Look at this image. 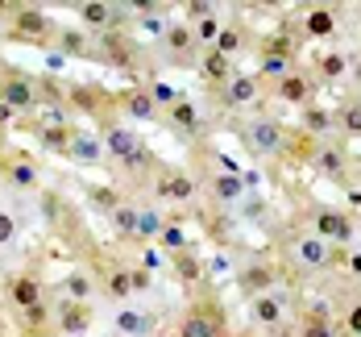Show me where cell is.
<instances>
[{
    "label": "cell",
    "instance_id": "1",
    "mask_svg": "<svg viewBox=\"0 0 361 337\" xmlns=\"http://www.w3.org/2000/svg\"><path fill=\"white\" fill-rule=\"evenodd\" d=\"M245 146L253 154H262V158H274V154H283V146H287V129L274 117H257L250 129H245Z\"/></svg>",
    "mask_w": 361,
    "mask_h": 337
},
{
    "label": "cell",
    "instance_id": "2",
    "mask_svg": "<svg viewBox=\"0 0 361 337\" xmlns=\"http://www.w3.org/2000/svg\"><path fill=\"white\" fill-rule=\"evenodd\" d=\"M312 233H316V237H324L328 246H336V242H353V221H349L345 213H332V208H324V213H316Z\"/></svg>",
    "mask_w": 361,
    "mask_h": 337
},
{
    "label": "cell",
    "instance_id": "3",
    "mask_svg": "<svg viewBox=\"0 0 361 337\" xmlns=\"http://www.w3.org/2000/svg\"><path fill=\"white\" fill-rule=\"evenodd\" d=\"M257 92H262V79L241 71V75H233V79L224 83V105H228V109H245V105L257 100Z\"/></svg>",
    "mask_w": 361,
    "mask_h": 337
},
{
    "label": "cell",
    "instance_id": "4",
    "mask_svg": "<svg viewBox=\"0 0 361 337\" xmlns=\"http://www.w3.org/2000/svg\"><path fill=\"white\" fill-rule=\"evenodd\" d=\"M104 150H109L112 158H121V162H133L142 154V142H137V134L129 125H112L109 134H104Z\"/></svg>",
    "mask_w": 361,
    "mask_h": 337
},
{
    "label": "cell",
    "instance_id": "5",
    "mask_svg": "<svg viewBox=\"0 0 361 337\" xmlns=\"http://www.w3.org/2000/svg\"><path fill=\"white\" fill-rule=\"evenodd\" d=\"M0 105H8L13 112H25L30 105H34V83H30L25 75L4 79V83H0Z\"/></svg>",
    "mask_w": 361,
    "mask_h": 337
},
{
    "label": "cell",
    "instance_id": "6",
    "mask_svg": "<svg viewBox=\"0 0 361 337\" xmlns=\"http://www.w3.org/2000/svg\"><path fill=\"white\" fill-rule=\"evenodd\" d=\"M295 259L303 262V266H328L332 262V246H328L324 237H316V233L295 237Z\"/></svg>",
    "mask_w": 361,
    "mask_h": 337
},
{
    "label": "cell",
    "instance_id": "7",
    "mask_svg": "<svg viewBox=\"0 0 361 337\" xmlns=\"http://www.w3.org/2000/svg\"><path fill=\"white\" fill-rule=\"evenodd\" d=\"M250 317L257 321V325H266V329H279L283 325V317H287V304L279 296H253V304H250Z\"/></svg>",
    "mask_w": 361,
    "mask_h": 337
},
{
    "label": "cell",
    "instance_id": "8",
    "mask_svg": "<svg viewBox=\"0 0 361 337\" xmlns=\"http://www.w3.org/2000/svg\"><path fill=\"white\" fill-rule=\"evenodd\" d=\"M112 325H116V333H125V337H149L154 317H149L145 308H121V312L112 317Z\"/></svg>",
    "mask_w": 361,
    "mask_h": 337
},
{
    "label": "cell",
    "instance_id": "9",
    "mask_svg": "<svg viewBox=\"0 0 361 337\" xmlns=\"http://www.w3.org/2000/svg\"><path fill=\"white\" fill-rule=\"evenodd\" d=\"M290 75V54L283 46H270L257 63V79H287Z\"/></svg>",
    "mask_w": 361,
    "mask_h": 337
},
{
    "label": "cell",
    "instance_id": "10",
    "mask_svg": "<svg viewBox=\"0 0 361 337\" xmlns=\"http://www.w3.org/2000/svg\"><path fill=\"white\" fill-rule=\"evenodd\" d=\"M67 154L79 158V162H100L109 150H104V138H96V134H71V150Z\"/></svg>",
    "mask_w": 361,
    "mask_h": 337
},
{
    "label": "cell",
    "instance_id": "11",
    "mask_svg": "<svg viewBox=\"0 0 361 337\" xmlns=\"http://www.w3.org/2000/svg\"><path fill=\"white\" fill-rule=\"evenodd\" d=\"M13 30H17L21 37H46L50 17H46V13H37V8H21V13H17V21H13Z\"/></svg>",
    "mask_w": 361,
    "mask_h": 337
},
{
    "label": "cell",
    "instance_id": "12",
    "mask_svg": "<svg viewBox=\"0 0 361 337\" xmlns=\"http://www.w3.org/2000/svg\"><path fill=\"white\" fill-rule=\"evenodd\" d=\"M13 304L21 308V312H30L42 304V283L30 279V275H21V279H13Z\"/></svg>",
    "mask_w": 361,
    "mask_h": 337
},
{
    "label": "cell",
    "instance_id": "13",
    "mask_svg": "<svg viewBox=\"0 0 361 337\" xmlns=\"http://www.w3.org/2000/svg\"><path fill=\"white\" fill-rule=\"evenodd\" d=\"M59 325H63V337L67 333H87V325H92V317H87V308L83 304H63L59 308Z\"/></svg>",
    "mask_w": 361,
    "mask_h": 337
},
{
    "label": "cell",
    "instance_id": "14",
    "mask_svg": "<svg viewBox=\"0 0 361 337\" xmlns=\"http://www.w3.org/2000/svg\"><path fill=\"white\" fill-rule=\"evenodd\" d=\"M307 96H312V83H307L303 75L290 71L287 79H279V100H287V105H307Z\"/></svg>",
    "mask_w": 361,
    "mask_h": 337
},
{
    "label": "cell",
    "instance_id": "15",
    "mask_svg": "<svg viewBox=\"0 0 361 337\" xmlns=\"http://www.w3.org/2000/svg\"><path fill=\"white\" fill-rule=\"evenodd\" d=\"M179 337H216V321L208 312H187L179 325Z\"/></svg>",
    "mask_w": 361,
    "mask_h": 337
},
{
    "label": "cell",
    "instance_id": "16",
    "mask_svg": "<svg viewBox=\"0 0 361 337\" xmlns=\"http://www.w3.org/2000/svg\"><path fill=\"white\" fill-rule=\"evenodd\" d=\"M212 191H216V200H224V204H237V200L245 196V179L224 171V175H216V179H212Z\"/></svg>",
    "mask_w": 361,
    "mask_h": 337
},
{
    "label": "cell",
    "instance_id": "17",
    "mask_svg": "<svg viewBox=\"0 0 361 337\" xmlns=\"http://www.w3.org/2000/svg\"><path fill=\"white\" fill-rule=\"evenodd\" d=\"M125 112H129L133 121H154V117H158V105H154L149 92H129V96H125Z\"/></svg>",
    "mask_w": 361,
    "mask_h": 337
},
{
    "label": "cell",
    "instance_id": "18",
    "mask_svg": "<svg viewBox=\"0 0 361 337\" xmlns=\"http://www.w3.org/2000/svg\"><path fill=\"white\" fill-rule=\"evenodd\" d=\"M75 13H79V21H83V25H96V30L112 21V4H104V0H83Z\"/></svg>",
    "mask_w": 361,
    "mask_h": 337
},
{
    "label": "cell",
    "instance_id": "19",
    "mask_svg": "<svg viewBox=\"0 0 361 337\" xmlns=\"http://www.w3.org/2000/svg\"><path fill=\"white\" fill-rule=\"evenodd\" d=\"M158 196H166V200H191L195 196V179H187V175L158 179Z\"/></svg>",
    "mask_w": 361,
    "mask_h": 337
},
{
    "label": "cell",
    "instance_id": "20",
    "mask_svg": "<svg viewBox=\"0 0 361 337\" xmlns=\"http://www.w3.org/2000/svg\"><path fill=\"white\" fill-rule=\"evenodd\" d=\"M63 292H67V296H71L75 304H83V300L96 292V283H92V279H87L83 271H67V275H63Z\"/></svg>",
    "mask_w": 361,
    "mask_h": 337
},
{
    "label": "cell",
    "instance_id": "21",
    "mask_svg": "<svg viewBox=\"0 0 361 337\" xmlns=\"http://www.w3.org/2000/svg\"><path fill=\"white\" fill-rule=\"evenodd\" d=\"M241 283L250 288L253 296H266V292H270V283H274V271H270V266H250V271L241 275Z\"/></svg>",
    "mask_w": 361,
    "mask_h": 337
},
{
    "label": "cell",
    "instance_id": "22",
    "mask_svg": "<svg viewBox=\"0 0 361 337\" xmlns=\"http://www.w3.org/2000/svg\"><path fill=\"white\" fill-rule=\"evenodd\" d=\"M332 30H336V17L328 8H312L307 13V34L312 37H332Z\"/></svg>",
    "mask_w": 361,
    "mask_h": 337
},
{
    "label": "cell",
    "instance_id": "23",
    "mask_svg": "<svg viewBox=\"0 0 361 337\" xmlns=\"http://www.w3.org/2000/svg\"><path fill=\"white\" fill-rule=\"evenodd\" d=\"M112 221H116V229L121 233H129V237H137V221H142V208H112Z\"/></svg>",
    "mask_w": 361,
    "mask_h": 337
},
{
    "label": "cell",
    "instance_id": "24",
    "mask_svg": "<svg viewBox=\"0 0 361 337\" xmlns=\"http://www.w3.org/2000/svg\"><path fill=\"white\" fill-rule=\"evenodd\" d=\"M204 75H208V79H220V83H228V79H233V71H228V54H216V50H212V54L204 59Z\"/></svg>",
    "mask_w": 361,
    "mask_h": 337
},
{
    "label": "cell",
    "instance_id": "25",
    "mask_svg": "<svg viewBox=\"0 0 361 337\" xmlns=\"http://www.w3.org/2000/svg\"><path fill=\"white\" fill-rule=\"evenodd\" d=\"M171 121L183 125V129H195V125H200V112H195L191 100H179V105H171Z\"/></svg>",
    "mask_w": 361,
    "mask_h": 337
},
{
    "label": "cell",
    "instance_id": "26",
    "mask_svg": "<svg viewBox=\"0 0 361 337\" xmlns=\"http://www.w3.org/2000/svg\"><path fill=\"white\" fill-rule=\"evenodd\" d=\"M158 242L166 246V250H175V254H183L191 242H187V233H183L179 225H162V233H158Z\"/></svg>",
    "mask_w": 361,
    "mask_h": 337
},
{
    "label": "cell",
    "instance_id": "27",
    "mask_svg": "<svg viewBox=\"0 0 361 337\" xmlns=\"http://www.w3.org/2000/svg\"><path fill=\"white\" fill-rule=\"evenodd\" d=\"M8 179H13V187H34L37 184V167L34 162H13V167H8Z\"/></svg>",
    "mask_w": 361,
    "mask_h": 337
},
{
    "label": "cell",
    "instance_id": "28",
    "mask_svg": "<svg viewBox=\"0 0 361 337\" xmlns=\"http://www.w3.org/2000/svg\"><path fill=\"white\" fill-rule=\"evenodd\" d=\"M303 125H307L312 134H328V129H332V112L328 109H307L303 112Z\"/></svg>",
    "mask_w": 361,
    "mask_h": 337
},
{
    "label": "cell",
    "instance_id": "29",
    "mask_svg": "<svg viewBox=\"0 0 361 337\" xmlns=\"http://www.w3.org/2000/svg\"><path fill=\"white\" fill-rule=\"evenodd\" d=\"M109 292L116 300H129V292H133V275H129V271H112L109 275Z\"/></svg>",
    "mask_w": 361,
    "mask_h": 337
},
{
    "label": "cell",
    "instance_id": "30",
    "mask_svg": "<svg viewBox=\"0 0 361 337\" xmlns=\"http://www.w3.org/2000/svg\"><path fill=\"white\" fill-rule=\"evenodd\" d=\"M162 217H158V213H154V208H142V221H137V237H158V233H162Z\"/></svg>",
    "mask_w": 361,
    "mask_h": 337
},
{
    "label": "cell",
    "instance_id": "31",
    "mask_svg": "<svg viewBox=\"0 0 361 337\" xmlns=\"http://www.w3.org/2000/svg\"><path fill=\"white\" fill-rule=\"evenodd\" d=\"M212 50H216V54H237V50H241V30H228V25H224Z\"/></svg>",
    "mask_w": 361,
    "mask_h": 337
},
{
    "label": "cell",
    "instance_id": "32",
    "mask_svg": "<svg viewBox=\"0 0 361 337\" xmlns=\"http://www.w3.org/2000/svg\"><path fill=\"white\" fill-rule=\"evenodd\" d=\"M42 142H46V150H71V134H67L63 125H50V129L42 134Z\"/></svg>",
    "mask_w": 361,
    "mask_h": 337
},
{
    "label": "cell",
    "instance_id": "33",
    "mask_svg": "<svg viewBox=\"0 0 361 337\" xmlns=\"http://www.w3.org/2000/svg\"><path fill=\"white\" fill-rule=\"evenodd\" d=\"M341 125H345V134L361 138V105H349V109H341Z\"/></svg>",
    "mask_w": 361,
    "mask_h": 337
},
{
    "label": "cell",
    "instance_id": "34",
    "mask_svg": "<svg viewBox=\"0 0 361 337\" xmlns=\"http://www.w3.org/2000/svg\"><path fill=\"white\" fill-rule=\"evenodd\" d=\"M220 30H224V25H216V17H204V21H195V37H200V42H212V46H216Z\"/></svg>",
    "mask_w": 361,
    "mask_h": 337
},
{
    "label": "cell",
    "instance_id": "35",
    "mask_svg": "<svg viewBox=\"0 0 361 337\" xmlns=\"http://www.w3.org/2000/svg\"><path fill=\"white\" fill-rule=\"evenodd\" d=\"M320 167H324L328 175H341V171H345V158H341V150H320Z\"/></svg>",
    "mask_w": 361,
    "mask_h": 337
},
{
    "label": "cell",
    "instance_id": "36",
    "mask_svg": "<svg viewBox=\"0 0 361 337\" xmlns=\"http://www.w3.org/2000/svg\"><path fill=\"white\" fill-rule=\"evenodd\" d=\"M191 30H187V25H171V30H166V42H171V50H187V46H191Z\"/></svg>",
    "mask_w": 361,
    "mask_h": 337
},
{
    "label": "cell",
    "instance_id": "37",
    "mask_svg": "<svg viewBox=\"0 0 361 337\" xmlns=\"http://www.w3.org/2000/svg\"><path fill=\"white\" fill-rule=\"evenodd\" d=\"M320 71H324L328 79H341V75H345V59L332 50V54H324V59H320Z\"/></svg>",
    "mask_w": 361,
    "mask_h": 337
},
{
    "label": "cell",
    "instance_id": "38",
    "mask_svg": "<svg viewBox=\"0 0 361 337\" xmlns=\"http://www.w3.org/2000/svg\"><path fill=\"white\" fill-rule=\"evenodd\" d=\"M13 237H17V221L8 208H0V246H13Z\"/></svg>",
    "mask_w": 361,
    "mask_h": 337
},
{
    "label": "cell",
    "instance_id": "39",
    "mask_svg": "<svg viewBox=\"0 0 361 337\" xmlns=\"http://www.w3.org/2000/svg\"><path fill=\"white\" fill-rule=\"evenodd\" d=\"M149 96H154V105H179V96H175V88H171V83H154V88H149Z\"/></svg>",
    "mask_w": 361,
    "mask_h": 337
},
{
    "label": "cell",
    "instance_id": "40",
    "mask_svg": "<svg viewBox=\"0 0 361 337\" xmlns=\"http://www.w3.org/2000/svg\"><path fill=\"white\" fill-rule=\"evenodd\" d=\"M303 337H332V325H328L324 317H316V321H307V329H303Z\"/></svg>",
    "mask_w": 361,
    "mask_h": 337
},
{
    "label": "cell",
    "instance_id": "41",
    "mask_svg": "<svg viewBox=\"0 0 361 337\" xmlns=\"http://www.w3.org/2000/svg\"><path fill=\"white\" fill-rule=\"evenodd\" d=\"M345 325H349V333H353V337H361V300H357V304H349Z\"/></svg>",
    "mask_w": 361,
    "mask_h": 337
},
{
    "label": "cell",
    "instance_id": "42",
    "mask_svg": "<svg viewBox=\"0 0 361 337\" xmlns=\"http://www.w3.org/2000/svg\"><path fill=\"white\" fill-rule=\"evenodd\" d=\"M133 275V292H142V288H149V275L145 271H129Z\"/></svg>",
    "mask_w": 361,
    "mask_h": 337
},
{
    "label": "cell",
    "instance_id": "43",
    "mask_svg": "<svg viewBox=\"0 0 361 337\" xmlns=\"http://www.w3.org/2000/svg\"><path fill=\"white\" fill-rule=\"evenodd\" d=\"M349 266H353V271L361 275V254H353V259H349Z\"/></svg>",
    "mask_w": 361,
    "mask_h": 337
},
{
    "label": "cell",
    "instance_id": "44",
    "mask_svg": "<svg viewBox=\"0 0 361 337\" xmlns=\"http://www.w3.org/2000/svg\"><path fill=\"white\" fill-rule=\"evenodd\" d=\"M46 337H63V333H46Z\"/></svg>",
    "mask_w": 361,
    "mask_h": 337
}]
</instances>
